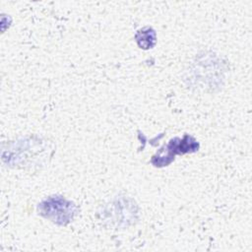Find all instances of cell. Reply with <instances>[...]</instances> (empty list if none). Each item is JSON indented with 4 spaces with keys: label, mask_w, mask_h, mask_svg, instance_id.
Returning <instances> with one entry per match:
<instances>
[{
    "label": "cell",
    "mask_w": 252,
    "mask_h": 252,
    "mask_svg": "<svg viewBox=\"0 0 252 252\" xmlns=\"http://www.w3.org/2000/svg\"><path fill=\"white\" fill-rule=\"evenodd\" d=\"M199 147L200 145L196 139L188 134H185L182 138L175 137L160 148L155 156H153L151 162L155 166H166L174 159L176 155L194 153L198 151Z\"/></svg>",
    "instance_id": "cell-2"
},
{
    "label": "cell",
    "mask_w": 252,
    "mask_h": 252,
    "mask_svg": "<svg viewBox=\"0 0 252 252\" xmlns=\"http://www.w3.org/2000/svg\"><path fill=\"white\" fill-rule=\"evenodd\" d=\"M135 38L140 48L149 49L156 44V32L152 28L147 27L139 30L135 34Z\"/></svg>",
    "instance_id": "cell-3"
},
{
    "label": "cell",
    "mask_w": 252,
    "mask_h": 252,
    "mask_svg": "<svg viewBox=\"0 0 252 252\" xmlns=\"http://www.w3.org/2000/svg\"><path fill=\"white\" fill-rule=\"evenodd\" d=\"M77 211L78 208L73 202L61 196H50L37 206L39 216L62 226L67 225L74 219Z\"/></svg>",
    "instance_id": "cell-1"
}]
</instances>
